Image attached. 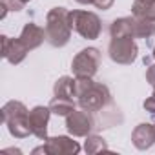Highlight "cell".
I'll return each mask as SVG.
<instances>
[{"mask_svg": "<svg viewBox=\"0 0 155 155\" xmlns=\"http://www.w3.org/2000/svg\"><path fill=\"white\" fill-rule=\"evenodd\" d=\"M69 11L66 8H53L46 15V38L53 48H64L71 38Z\"/></svg>", "mask_w": 155, "mask_h": 155, "instance_id": "cell-1", "label": "cell"}, {"mask_svg": "<svg viewBox=\"0 0 155 155\" xmlns=\"http://www.w3.org/2000/svg\"><path fill=\"white\" fill-rule=\"evenodd\" d=\"M2 119L8 126V131L15 139H26L33 135L29 124V110L20 101H9L2 106Z\"/></svg>", "mask_w": 155, "mask_h": 155, "instance_id": "cell-2", "label": "cell"}, {"mask_svg": "<svg viewBox=\"0 0 155 155\" xmlns=\"http://www.w3.org/2000/svg\"><path fill=\"white\" fill-rule=\"evenodd\" d=\"M69 22H71L73 31H77L82 38L95 40L101 37L102 22H101L99 15L93 11H82V9L69 11Z\"/></svg>", "mask_w": 155, "mask_h": 155, "instance_id": "cell-3", "label": "cell"}, {"mask_svg": "<svg viewBox=\"0 0 155 155\" xmlns=\"http://www.w3.org/2000/svg\"><path fill=\"white\" fill-rule=\"evenodd\" d=\"M102 55L97 48H84L77 53L71 60V71L73 77H93L99 71Z\"/></svg>", "mask_w": 155, "mask_h": 155, "instance_id": "cell-4", "label": "cell"}, {"mask_svg": "<svg viewBox=\"0 0 155 155\" xmlns=\"http://www.w3.org/2000/svg\"><path fill=\"white\" fill-rule=\"evenodd\" d=\"M108 55L115 64L130 66L137 60L139 46L131 37H113L108 46Z\"/></svg>", "mask_w": 155, "mask_h": 155, "instance_id": "cell-5", "label": "cell"}, {"mask_svg": "<svg viewBox=\"0 0 155 155\" xmlns=\"http://www.w3.org/2000/svg\"><path fill=\"white\" fill-rule=\"evenodd\" d=\"M77 104L81 108L88 110V111H102L106 106L111 104V93L108 90L106 84L102 82H93L79 99H77Z\"/></svg>", "mask_w": 155, "mask_h": 155, "instance_id": "cell-6", "label": "cell"}, {"mask_svg": "<svg viewBox=\"0 0 155 155\" xmlns=\"http://www.w3.org/2000/svg\"><path fill=\"white\" fill-rule=\"evenodd\" d=\"M95 128V119L91 115V111L84 110V108H75L68 117H66V130L69 131V135L73 137H88L91 135Z\"/></svg>", "mask_w": 155, "mask_h": 155, "instance_id": "cell-7", "label": "cell"}, {"mask_svg": "<svg viewBox=\"0 0 155 155\" xmlns=\"http://www.w3.org/2000/svg\"><path fill=\"white\" fill-rule=\"evenodd\" d=\"M81 151V144L73 140L68 135H57V137H48L44 146L35 148L33 155L37 153H46V155H77Z\"/></svg>", "mask_w": 155, "mask_h": 155, "instance_id": "cell-8", "label": "cell"}, {"mask_svg": "<svg viewBox=\"0 0 155 155\" xmlns=\"http://www.w3.org/2000/svg\"><path fill=\"white\" fill-rule=\"evenodd\" d=\"M0 38H2V57H4L9 64L17 66V64H20V62L28 57L29 49H28L26 44L20 40V37H18V38H9L8 35H2Z\"/></svg>", "mask_w": 155, "mask_h": 155, "instance_id": "cell-9", "label": "cell"}, {"mask_svg": "<svg viewBox=\"0 0 155 155\" xmlns=\"http://www.w3.org/2000/svg\"><path fill=\"white\" fill-rule=\"evenodd\" d=\"M49 117H51V110L49 106H35L33 110H29V124H31V131L37 139L46 140L48 139V124H49Z\"/></svg>", "mask_w": 155, "mask_h": 155, "instance_id": "cell-10", "label": "cell"}, {"mask_svg": "<svg viewBox=\"0 0 155 155\" xmlns=\"http://www.w3.org/2000/svg\"><path fill=\"white\" fill-rule=\"evenodd\" d=\"M131 142L140 151L150 150L155 144V124L140 122L139 126H135V130L131 131Z\"/></svg>", "mask_w": 155, "mask_h": 155, "instance_id": "cell-11", "label": "cell"}, {"mask_svg": "<svg viewBox=\"0 0 155 155\" xmlns=\"http://www.w3.org/2000/svg\"><path fill=\"white\" fill-rule=\"evenodd\" d=\"M20 40L26 44V48H28L29 51L40 48L42 42L48 40V38H46V28H40V26L35 24V22H28V24L22 28V31H20Z\"/></svg>", "mask_w": 155, "mask_h": 155, "instance_id": "cell-12", "label": "cell"}, {"mask_svg": "<svg viewBox=\"0 0 155 155\" xmlns=\"http://www.w3.org/2000/svg\"><path fill=\"white\" fill-rule=\"evenodd\" d=\"M110 35L113 37H131L135 38V17H120L115 18L110 26Z\"/></svg>", "mask_w": 155, "mask_h": 155, "instance_id": "cell-13", "label": "cell"}, {"mask_svg": "<svg viewBox=\"0 0 155 155\" xmlns=\"http://www.w3.org/2000/svg\"><path fill=\"white\" fill-rule=\"evenodd\" d=\"M53 93L55 97H64V99H77L75 97V79L69 75H64L55 82L53 86Z\"/></svg>", "mask_w": 155, "mask_h": 155, "instance_id": "cell-14", "label": "cell"}, {"mask_svg": "<svg viewBox=\"0 0 155 155\" xmlns=\"http://www.w3.org/2000/svg\"><path fill=\"white\" fill-rule=\"evenodd\" d=\"M49 110L53 115L57 117H68L75 108H77V102L73 99H64V97H53L49 101Z\"/></svg>", "mask_w": 155, "mask_h": 155, "instance_id": "cell-15", "label": "cell"}, {"mask_svg": "<svg viewBox=\"0 0 155 155\" xmlns=\"http://www.w3.org/2000/svg\"><path fill=\"white\" fill-rule=\"evenodd\" d=\"M131 15L155 20V0H135L131 4Z\"/></svg>", "mask_w": 155, "mask_h": 155, "instance_id": "cell-16", "label": "cell"}, {"mask_svg": "<svg viewBox=\"0 0 155 155\" xmlns=\"http://www.w3.org/2000/svg\"><path fill=\"white\" fill-rule=\"evenodd\" d=\"M155 35V20L135 17V38H151Z\"/></svg>", "mask_w": 155, "mask_h": 155, "instance_id": "cell-17", "label": "cell"}, {"mask_svg": "<svg viewBox=\"0 0 155 155\" xmlns=\"http://www.w3.org/2000/svg\"><path fill=\"white\" fill-rule=\"evenodd\" d=\"M108 150V142L101 137V135H88L86 137V142H84V151L93 155V153H99V151H106Z\"/></svg>", "mask_w": 155, "mask_h": 155, "instance_id": "cell-18", "label": "cell"}, {"mask_svg": "<svg viewBox=\"0 0 155 155\" xmlns=\"http://www.w3.org/2000/svg\"><path fill=\"white\" fill-rule=\"evenodd\" d=\"M2 6H6L9 11H22L26 4L22 0H2Z\"/></svg>", "mask_w": 155, "mask_h": 155, "instance_id": "cell-19", "label": "cell"}, {"mask_svg": "<svg viewBox=\"0 0 155 155\" xmlns=\"http://www.w3.org/2000/svg\"><path fill=\"white\" fill-rule=\"evenodd\" d=\"M142 106H144V110H146V111H150L151 115H155V95L148 97V99L142 102Z\"/></svg>", "mask_w": 155, "mask_h": 155, "instance_id": "cell-20", "label": "cell"}, {"mask_svg": "<svg viewBox=\"0 0 155 155\" xmlns=\"http://www.w3.org/2000/svg\"><path fill=\"white\" fill-rule=\"evenodd\" d=\"M113 2L115 0H93V6L97 9H110L113 6Z\"/></svg>", "mask_w": 155, "mask_h": 155, "instance_id": "cell-21", "label": "cell"}, {"mask_svg": "<svg viewBox=\"0 0 155 155\" xmlns=\"http://www.w3.org/2000/svg\"><path fill=\"white\" fill-rule=\"evenodd\" d=\"M146 81L155 88V64H150L146 69Z\"/></svg>", "mask_w": 155, "mask_h": 155, "instance_id": "cell-22", "label": "cell"}, {"mask_svg": "<svg viewBox=\"0 0 155 155\" xmlns=\"http://www.w3.org/2000/svg\"><path fill=\"white\" fill-rule=\"evenodd\" d=\"M75 2H79L82 6H88V4H93V0H75Z\"/></svg>", "mask_w": 155, "mask_h": 155, "instance_id": "cell-23", "label": "cell"}, {"mask_svg": "<svg viewBox=\"0 0 155 155\" xmlns=\"http://www.w3.org/2000/svg\"><path fill=\"white\" fill-rule=\"evenodd\" d=\"M4 151H11V153H18V155H20V153H22V151H20V150H15V148H6V150H4Z\"/></svg>", "mask_w": 155, "mask_h": 155, "instance_id": "cell-24", "label": "cell"}, {"mask_svg": "<svg viewBox=\"0 0 155 155\" xmlns=\"http://www.w3.org/2000/svg\"><path fill=\"white\" fill-rule=\"evenodd\" d=\"M151 57H153V58H155V48H153V51H151Z\"/></svg>", "mask_w": 155, "mask_h": 155, "instance_id": "cell-25", "label": "cell"}, {"mask_svg": "<svg viewBox=\"0 0 155 155\" xmlns=\"http://www.w3.org/2000/svg\"><path fill=\"white\" fill-rule=\"evenodd\" d=\"M22 2H24V4H28V2H31V0H22Z\"/></svg>", "mask_w": 155, "mask_h": 155, "instance_id": "cell-26", "label": "cell"}, {"mask_svg": "<svg viewBox=\"0 0 155 155\" xmlns=\"http://www.w3.org/2000/svg\"><path fill=\"white\" fill-rule=\"evenodd\" d=\"M151 95H155V88H153V93H151Z\"/></svg>", "mask_w": 155, "mask_h": 155, "instance_id": "cell-27", "label": "cell"}]
</instances>
